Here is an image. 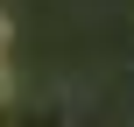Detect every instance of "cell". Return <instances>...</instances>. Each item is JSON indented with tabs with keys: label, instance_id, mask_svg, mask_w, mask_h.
Listing matches in <instances>:
<instances>
[{
	"label": "cell",
	"instance_id": "cell-1",
	"mask_svg": "<svg viewBox=\"0 0 134 127\" xmlns=\"http://www.w3.org/2000/svg\"><path fill=\"white\" fill-rule=\"evenodd\" d=\"M7 92H14V71H7V57H0V106H7Z\"/></svg>",
	"mask_w": 134,
	"mask_h": 127
},
{
	"label": "cell",
	"instance_id": "cell-2",
	"mask_svg": "<svg viewBox=\"0 0 134 127\" xmlns=\"http://www.w3.org/2000/svg\"><path fill=\"white\" fill-rule=\"evenodd\" d=\"M0 57H7V14H0Z\"/></svg>",
	"mask_w": 134,
	"mask_h": 127
}]
</instances>
